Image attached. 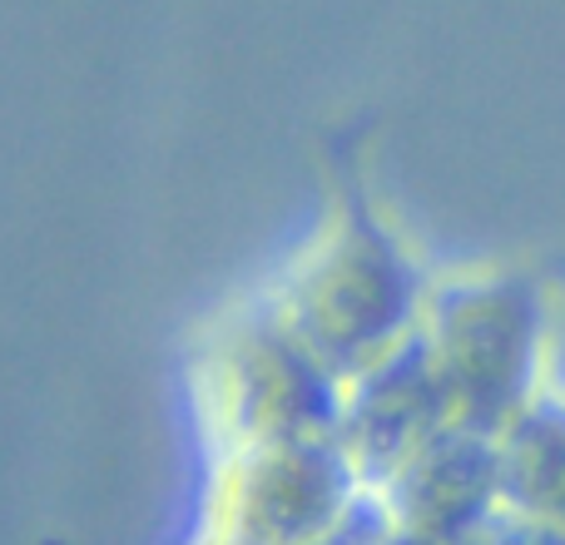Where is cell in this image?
Returning a JSON list of instances; mask_svg holds the SVG:
<instances>
[{"label": "cell", "instance_id": "cell-1", "mask_svg": "<svg viewBox=\"0 0 565 545\" xmlns=\"http://www.w3.org/2000/svg\"><path fill=\"white\" fill-rule=\"evenodd\" d=\"M431 272L377 194L348 174L264 292L322 362L352 377L417 338Z\"/></svg>", "mask_w": 565, "mask_h": 545}, {"label": "cell", "instance_id": "cell-2", "mask_svg": "<svg viewBox=\"0 0 565 545\" xmlns=\"http://www.w3.org/2000/svg\"><path fill=\"white\" fill-rule=\"evenodd\" d=\"M561 288L536 264L437 268L417 342L437 372L457 427L497 437L541 387H551Z\"/></svg>", "mask_w": 565, "mask_h": 545}, {"label": "cell", "instance_id": "cell-3", "mask_svg": "<svg viewBox=\"0 0 565 545\" xmlns=\"http://www.w3.org/2000/svg\"><path fill=\"white\" fill-rule=\"evenodd\" d=\"M189 402L209 451L332 437L342 372L322 362V352L258 288L199 328L189 352Z\"/></svg>", "mask_w": 565, "mask_h": 545}, {"label": "cell", "instance_id": "cell-4", "mask_svg": "<svg viewBox=\"0 0 565 545\" xmlns=\"http://www.w3.org/2000/svg\"><path fill=\"white\" fill-rule=\"evenodd\" d=\"M367 496L338 437L214 451L194 536L214 545H318Z\"/></svg>", "mask_w": 565, "mask_h": 545}, {"label": "cell", "instance_id": "cell-5", "mask_svg": "<svg viewBox=\"0 0 565 545\" xmlns=\"http://www.w3.org/2000/svg\"><path fill=\"white\" fill-rule=\"evenodd\" d=\"M387 545H461L501 511L497 441L447 427L367 487Z\"/></svg>", "mask_w": 565, "mask_h": 545}, {"label": "cell", "instance_id": "cell-6", "mask_svg": "<svg viewBox=\"0 0 565 545\" xmlns=\"http://www.w3.org/2000/svg\"><path fill=\"white\" fill-rule=\"evenodd\" d=\"M447 427L457 421L417 338L342 377V412L332 437L342 441L367 487H377L387 471H397L412 451Z\"/></svg>", "mask_w": 565, "mask_h": 545}, {"label": "cell", "instance_id": "cell-7", "mask_svg": "<svg viewBox=\"0 0 565 545\" xmlns=\"http://www.w3.org/2000/svg\"><path fill=\"white\" fill-rule=\"evenodd\" d=\"M491 441L501 511L565 531V387H541Z\"/></svg>", "mask_w": 565, "mask_h": 545}, {"label": "cell", "instance_id": "cell-8", "mask_svg": "<svg viewBox=\"0 0 565 545\" xmlns=\"http://www.w3.org/2000/svg\"><path fill=\"white\" fill-rule=\"evenodd\" d=\"M461 545H565V531H551V526H536V521L511 516V511H497L477 536H467Z\"/></svg>", "mask_w": 565, "mask_h": 545}, {"label": "cell", "instance_id": "cell-9", "mask_svg": "<svg viewBox=\"0 0 565 545\" xmlns=\"http://www.w3.org/2000/svg\"><path fill=\"white\" fill-rule=\"evenodd\" d=\"M318 545H387V536H382L377 511H372V496H362V506L352 511L348 526H338L332 536H322Z\"/></svg>", "mask_w": 565, "mask_h": 545}, {"label": "cell", "instance_id": "cell-10", "mask_svg": "<svg viewBox=\"0 0 565 545\" xmlns=\"http://www.w3.org/2000/svg\"><path fill=\"white\" fill-rule=\"evenodd\" d=\"M189 545H214V541H204V536H194V541H189Z\"/></svg>", "mask_w": 565, "mask_h": 545}]
</instances>
